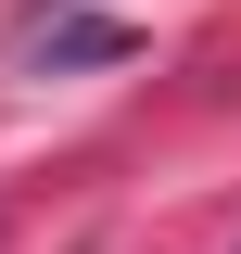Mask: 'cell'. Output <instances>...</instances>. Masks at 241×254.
I'll return each mask as SVG.
<instances>
[{"label": "cell", "instance_id": "obj_1", "mask_svg": "<svg viewBox=\"0 0 241 254\" xmlns=\"http://www.w3.org/2000/svg\"><path fill=\"white\" fill-rule=\"evenodd\" d=\"M127 51H140V26H115V13H63L38 38V64H127Z\"/></svg>", "mask_w": 241, "mask_h": 254}]
</instances>
